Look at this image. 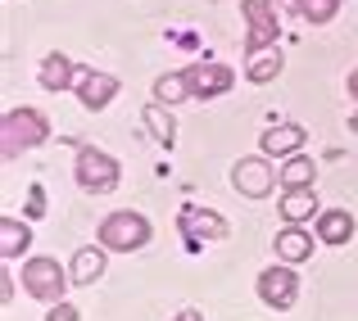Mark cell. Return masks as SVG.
<instances>
[{"instance_id":"obj_16","label":"cell","mask_w":358,"mask_h":321,"mask_svg":"<svg viewBox=\"0 0 358 321\" xmlns=\"http://www.w3.org/2000/svg\"><path fill=\"white\" fill-rule=\"evenodd\" d=\"M27 244H32V226H27L23 217H0V258L5 262L23 258Z\"/></svg>"},{"instance_id":"obj_1","label":"cell","mask_w":358,"mask_h":321,"mask_svg":"<svg viewBox=\"0 0 358 321\" xmlns=\"http://www.w3.org/2000/svg\"><path fill=\"white\" fill-rule=\"evenodd\" d=\"M45 140H50V118L41 109H9L0 118V154H5V163H14L18 154L45 145Z\"/></svg>"},{"instance_id":"obj_22","label":"cell","mask_w":358,"mask_h":321,"mask_svg":"<svg viewBox=\"0 0 358 321\" xmlns=\"http://www.w3.org/2000/svg\"><path fill=\"white\" fill-rule=\"evenodd\" d=\"M295 9L308 23H331V18L341 14V0H295Z\"/></svg>"},{"instance_id":"obj_11","label":"cell","mask_w":358,"mask_h":321,"mask_svg":"<svg viewBox=\"0 0 358 321\" xmlns=\"http://www.w3.org/2000/svg\"><path fill=\"white\" fill-rule=\"evenodd\" d=\"M304 140H308V131L299 127V122H277V127H263L259 154H268V158H290V154H299V149H304Z\"/></svg>"},{"instance_id":"obj_4","label":"cell","mask_w":358,"mask_h":321,"mask_svg":"<svg viewBox=\"0 0 358 321\" xmlns=\"http://www.w3.org/2000/svg\"><path fill=\"white\" fill-rule=\"evenodd\" d=\"M23 290L32 299H41V304H64V290L73 285L69 267H59L55 258H23Z\"/></svg>"},{"instance_id":"obj_28","label":"cell","mask_w":358,"mask_h":321,"mask_svg":"<svg viewBox=\"0 0 358 321\" xmlns=\"http://www.w3.org/2000/svg\"><path fill=\"white\" fill-rule=\"evenodd\" d=\"M350 131H358V113H350Z\"/></svg>"},{"instance_id":"obj_14","label":"cell","mask_w":358,"mask_h":321,"mask_svg":"<svg viewBox=\"0 0 358 321\" xmlns=\"http://www.w3.org/2000/svg\"><path fill=\"white\" fill-rule=\"evenodd\" d=\"M36 82H41V91H73V82H78V68H73L69 54H45L41 68H36Z\"/></svg>"},{"instance_id":"obj_9","label":"cell","mask_w":358,"mask_h":321,"mask_svg":"<svg viewBox=\"0 0 358 321\" xmlns=\"http://www.w3.org/2000/svg\"><path fill=\"white\" fill-rule=\"evenodd\" d=\"M177 231L191 235V240H227V217L204 209V204H182V213H177Z\"/></svg>"},{"instance_id":"obj_20","label":"cell","mask_w":358,"mask_h":321,"mask_svg":"<svg viewBox=\"0 0 358 321\" xmlns=\"http://www.w3.org/2000/svg\"><path fill=\"white\" fill-rule=\"evenodd\" d=\"M313 213H317V195H313V186H304V191H286V195H281V217H286V222L304 226Z\"/></svg>"},{"instance_id":"obj_26","label":"cell","mask_w":358,"mask_h":321,"mask_svg":"<svg viewBox=\"0 0 358 321\" xmlns=\"http://www.w3.org/2000/svg\"><path fill=\"white\" fill-rule=\"evenodd\" d=\"M173 321H204V313H200V308H182Z\"/></svg>"},{"instance_id":"obj_24","label":"cell","mask_w":358,"mask_h":321,"mask_svg":"<svg viewBox=\"0 0 358 321\" xmlns=\"http://www.w3.org/2000/svg\"><path fill=\"white\" fill-rule=\"evenodd\" d=\"M27 213H32V217H41V213H45V195H41V186H32V191H27Z\"/></svg>"},{"instance_id":"obj_12","label":"cell","mask_w":358,"mask_h":321,"mask_svg":"<svg viewBox=\"0 0 358 321\" xmlns=\"http://www.w3.org/2000/svg\"><path fill=\"white\" fill-rule=\"evenodd\" d=\"M105 271H109V249H105V244H87V249H78L73 262H69L73 285H96Z\"/></svg>"},{"instance_id":"obj_27","label":"cell","mask_w":358,"mask_h":321,"mask_svg":"<svg viewBox=\"0 0 358 321\" xmlns=\"http://www.w3.org/2000/svg\"><path fill=\"white\" fill-rule=\"evenodd\" d=\"M345 87H350V100H358V68H350V82H345Z\"/></svg>"},{"instance_id":"obj_2","label":"cell","mask_w":358,"mask_h":321,"mask_svg":"<svg viewBox=\"0 0 358 321\" xmlns=\"http://www.w3.org/2000/svg\"><path fill=\"white\" fill-rule=\"evenodd\" d=\"M150 217L145 213H131V209H118L109 213L105 222L96 226V244H105L109 253H136L150 244Z\"/></svg>"},{"instance_id":"obj_10","label":"cell","mask_w":358,"mask_h":321,"mask_svg":"<svg viewBox=\"0 0 358 321\" xmlns=\"http://www.w3.org/2000/svg\"><path fill=\"white\" fill-rule=\"evenodd\" d=\"M73 91H78L82 109L100 113V109H109V105L118 100V77H114V73H96V68H78Z\"/></svg>"},{"instance_id":"obj_13","label":"cell","mask_w":358,"mask_h":321,"mask_svg":"<svg viewBox=\"0 0 358 321\" xmlns=\"http://www.w3.org/2000/svg\"><path fill=\"white\" fill-rule=\"evenodd\" d=\"M313 240H317L313 231H304V226L286 222V226L277 231V240H272V249H277L281 262H290V267H295V262H304L308 253H313Z\"/></svg>"},{"instance_id":"obj_3","label":"cell","mask_w":358,"mask_h":321,"mask_svg":"<svg viewBox=\"0 0 358 321\" xmlns=\"http://www.w3.org/2000/svg\"><path fill=\"white\" fill-rule=\"evenodd\" d=\"M73 177H78V186L87 195H114L122 167H118L114 154H105V149H96V145H82L78 163H73Z\"/></svg>"},{"instance_id":"obj_21","label":"cell","mask_w":358,"mask_h":321,"mask_svg":"<svg viewBox=\"0 0 358 321\" xmlns=\"http://www.w3.org/2000/svg\"><path fill=\"white\" fill-rule=\"evenodd\" d=\"M155 100L159 105H182V100H191V77H186V68L182 73H164V77L155 82Z\"/></svg>"},{"instance_id":"obj_17","label":"cell","mask_w":358,"mask_h":321,"mask_svg":"<svg viewBox=\"0 0 358 321\" xmlns=\"http://www.w3.org/2000/svg\"><path fill=\"white\" fill-rule=\"evenodd\" d=\"M277 181H281V191H304V186L317 181V163L308 154H290L286 163L277 167Z\"/></svg>"},{"instance_id":"obj_18","label":"cell","mask_w":358,"mask_h":321,"mask_svg":"<svg viewBox=\"0 0 358 321\" xmlns=\"http://www.w3.org/2000/svg\"><path fill=\"white\" fill-rule=\"evenodd\" d=\"M141 122L150 127V136H155L164 149H173V145H177V122H173V109H168V105L150 100V105H145V113H141Z\"/></svg>"},{"instance_id":"obj_19","label":"cell","mask_w":358,"mask_h":321,"mask_svg":"<svg viewBox=\"0 0 358 321\" xmlns=\"http://www.w3.org/2000/svg\"><path fill=\"white\" fill-rule=\"evenodd\" d=\"M281 68H286V54L272 45V50H263V54H250V64H245V77H250L254 87H268V82L281 77Z\"/></svg>"},{"instance_id":"obj_15","label":"cell","mask_w":358,"mask_h":321,"mask_svg":"<svg viewBox=\"0 0 358 321\" xmlns=\"http://www.w3.org/2000/svg\"><path fill=\"white\" fill-rule=\"evenodd\" d=\"M313 235L322 244H350L354 240V217H350V209H327V213H317Z\"/></svg>"},{"instance_id":"obj_25","label":"cell","mask_w":358,"mask_h":321,"mask_svg":"<svg viewBox=\"0 0 358 321\" xmlns=\"http://www.w3.org/2000/svg\"><path fill=\"white\" fill-rule=\"evenodd\" d=\"M9 299H14V276L5 271V276H0V304H9Z\"/></svg>"},{"instance_id":"obj_7","label":"cell","mask_w":358,"mask_h":321,"mask_svg":"<svg viewBox=\"0 0 358 321\" xmlns=\"http://www.w3.org/2000/svg\"><path fill=\"white\" fill-rule=\"evenodd\" d=\"M254 290H259V299H263L268 308L286 313V308H295V299H299V276L290 271V262H272L268 271H259Z\"/></svg>"},{"instance_id":"obj_5","label":"cell","mask_w":358,"mask_h":321,"mask_svg":"<svg viewBox=\"0 0 358 321\" xmlns=\"http://www.w3.org/2000/svg\"><path fill=\"white\" fill-rule=\"evenodd\" d=\"M241 18H245V54H263L277 45L281 18L272 0H241Z\"/></svg>"},{"instance_id":"obj_8","label":"cell","mask_w":358,"mask_h":321,"mask_svg":"<svg viewBox=\"0 0 358 321\" xmlns=\"http://www.w3.org/2000/svg\"><path fill=\"white\" fill-rule=\"evenodd\" d=\"M186 77H191V96L195 100H218V96H227V91L236 87V73H231L227 64H218V59H195L191 68H186Z\"/></svg>"},{"instance_id":"obj_6","label":"cell","mask_w":358,"mask_h":321,"mask_svg":"<svg viewBox=\"0 0 358 321\" xmlns=\"http://www.w3.org/2000/svg\"><path fill=\"white\" fill-rule=\"evenodd\" d=\"M231 186L245 195V200H268L277 191V167H272L268 154H241L236 167H231Z\"/></svg>"},{"instance_id":"obj_23","label":"cell","mask_w":358,"mask_h":321,"mask_svg":"<svg viewBox=\"0 0 358 321\" xmlns=\"http://www.w3.org/2000/svg\"><path fill=\"white\" fill-rule=\"evenodd\" d=\"M45 321H82V313L73 304H50L45 308Z\"/></svg>"}]
</instances>
